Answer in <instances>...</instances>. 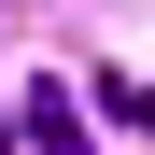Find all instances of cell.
<instances>
[{
    "instance_id": "6da1fadb",
    "label": "cell",
    "mask_w": 155,
    "mask_h": 155,
    "mask_svg": "<svg viewBox=\"0 0 155 155\" xmlns=\"http://www.w3.org/2000/svg\"><path fill=\"white\" fill-rule=\"evenodd\" d=\"M28 155H85V113H71V99H57V85H42V99H28Z\"/></svg>"
}]
</instances>
